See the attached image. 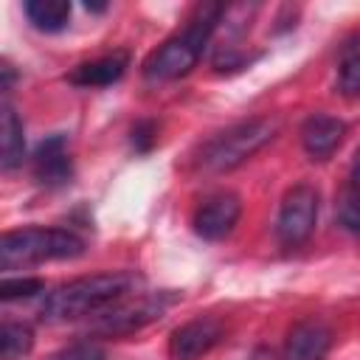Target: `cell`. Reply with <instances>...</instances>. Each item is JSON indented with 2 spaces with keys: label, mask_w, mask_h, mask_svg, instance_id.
I'll use <instances>...</instances> for the list:
<instances>
[{
  "label": "cell",
  "mask_w": 360,
  "mask_h": 360,
  "mask_svg": "<svg viewBox=\"0 0 360 360\" xmlns=\"http://www.w3.org/2000/svg\"><path fill=\"white\" fill-rule=\"evenodd\" d=\"M138 287H141V276L132 270L82 276L48 292L39 307V318L48 323H62V321H73L84 315H98L107 307L135 295Z\"/></svg>",
  "instance_id": "cell-1"
},
{
  "label": "cell",
  "mask_w": 360,
  "mask_h": 360,
  "mask_svg": "<svg viewBox=\"0 0 360 360\" xmlns=\"http://www.w3.org/2000/svg\"><path fill=\"white\" fill-rule=\"evenodd\" d=\"M225 17V6L219 3H200L186 25L172 34L158 51H152L143 62V76L149 82H172L186 76L208 48L217 25Z\"/></svg>",
  "instance_id": "cell-2"
},
{
  "label": "cell",
  "mask_w": 360,
  "mask_h": 360,
  "mask_svg": "<svg viewBox=\"0 0 360 360\" xmlns=\"http://www.w3.org/2000/svg\"><path fill=\"white\" fill-rule=\"evenodd\" d=\"M276 132H278V118H270V115L245 118L239 124L225 127L214 138H208L197 155V163L205 172H217V174L231 172L242 166L248 158H253L264 143H270Z\"/></svg>",
  "instance_id": "cell-3"
},
{
  "label": "cell",
  "mask_w": 360,
  "mask_h": 360,
  "mask_svg": "<svg viewBox=\"0 0 360 360\" xmlns=\"http://www.w3.org/2000/svg\"><path fill=\"white\" fill-rule=\"evenodd\" d=\"M84 253V239L70 228H20L0 239V267H22L56 259H76Z\"/></svg>",
  "instance_id": "cell-4"
},
{
  "label": "cell",
  "mask_w": 360,
  "mask_h": 360,
  "mask_svg": "<svg viewBox=\"0 0 360 360\" xmlns=\"http://www.w3.org/2000/svg\"><path fill=\"white\" fill-rule=\"evenodd\" d=\"M177 301L174 292H155V295H138V298H124L112 307H107L104 312H98L93 329L98 335L107 338H121V335H132L143 326H149L152 321H160L166 315V309Z\"/></svg>",
  "instance_id": "cell-5"
},
{
  "label": "cell",
  "mask_w": 360,
  "mask_h": 360,
  "mask_svg": "<svg viewBox=\"0 0 360 360\" xmlns=\"http://www.w3.org/2000/svg\"><path fill=\"white\" fill-rule=\"evenodd\" d=\"M318 208H321V194L312 183H295L287 188L278 205L276 217V236L284 248H298L304 245L318 222Z\"/></svg>",
  "instance_id": "cell-6"
},
{
  "label": "cell",
  "mask_w": 360,
  "mask_h": 360,
  "mask_svg": "<svg viewBox=\"0 0 360 360\" xmlns=\"http://www.w3.org/2000/svg\"><path fill=\"white\" fill-rule=\"evenodd\" d=\"M239 217H242V200L233 191H214L197 205L191 225L200 239L219 242L233 233Z\"/></svg>",
  "instance_id": "cell-7"
},
{
  "label": "cell",
  "mask_w": 360,
  "mask_h": 360,
  "mask_svg": "<svg viewBox=\"0 0 360 360\" xmlns=\"http://www.w3.org/2000/svg\"><path fill=\"white\" fill-rule=\"evenodd\" d=\"M225 338V323L211 315H197L180 323L169 338V360H200Z\"/></svg>",
  "instance_id": "cell-8"
},
{
  "label": "cell",
  "mask_w": 360,
  "mask_h": 360,
  "mask_svg": "<svg viewBox=\"0 0 360 360\" xmlns=\"http://www.w3.org/2000/svg\"><path fill=\"white\" fill-rule=\"evenodd\" d=\"M332 349V329L318 318H304L290 326L281 360H326Z\"/></svg>",
  "instance_id": "cell-9"
},
{
  "label": "cell",
  "mask_w": 360,
  "mask_h": 360,
  "mask_svg": "<svg viewBox=\"0 0 360 360\" xmlns=\"http://www.w3.org/2000/svg\"><path fill=\"white\" fill-rule=\"evenodd\" d=\"M346 138V124L326 112H312L301 124V146L312 160L332 158Z\"/></svg>",
  "instance_id": "cell-10"
},
{
  "label": "cell",
  "mask_w": 360,
  "mask_h": 360,
  "mask_svg": "<svg viewBox=\"0 0 360 360\" xmlns=\"http://www.w3.org/2000/svg\"><path fill=\"white\" fill-rule=\"evenodd\" d=\"M34 177L48 186H65L73 177V160L68 152V138L65 135H51L39 143V149L34 152Z\"/></svg>",
  "instance_id": "cell-11"
},
{
  "label": "cell",
  "mask_w": 360,
  "mask_h": 360,
  "mask_svg": "<svg viewBox=\"0 0 360 360\" xmlns=\"http://www.w3.org/2000/svg\"><path fill=\"white\" fill-rule=\"evenodd\" d=\"M129 68V53L127 51H112L104 53L98 59L82 62L68 73V82L76 87H107L112 82H118Z\"/></svg>",
  "instance_id": "cell-12"
},
{
  "label": "cell",
  "mask_w": 360,
  "mask_h": 360,
  "mask_svg": "<svg viewBox=\"0 0 360 360\" xmlns=\"http://www.w3.org/2000/svg\"><path fill=\"white\" fill-rule=\"evenodd\" d=\"M25 158V127L11 101L6 98L0 107V166L3 172H14Z\"/></svg>",
  "instance_id": "cell-13"
},
{
  "label": "cell",
  "mask_w": 360,
  "mask_h": 360,
  "mask_svg": "<svg viewBox=\"0 0 360 360\" xmlns=\"http://www.w3.org/2000/svg\"><path fill=\"white\" fill-rule=\"evenodd\" d=\"M22 11H25L28 22L45 34L62 31L70 20V3L68 0H28L22 6Z\"/></svg>",
  "instance_id": "cell-14"
},
{
  "label": "cell",
  "mask_w": 360,
  "mask_h": 360,
  "mask_svg": "<svg viewBox=\"0 0 360 360\" xmlns=\"http://www.w3.org/2000/svg\"><path fill=\"white\" fill-rule=\"evenodd\" d=\"M338 90L343 96H360V31L352 34L338 59Z\"/></svg>",
  "instance_id": "cell-15"
},
{
  "label": "cell",
  "mask_w": 360,
  "mask_h": 360,
  "mask_svg": "<svg viewBox=\"0 0 360 360\" xmlns=\"http://www.w3.org/2000/svg\"><path fill=\"white\" fill-rule=\"evenodd\" d=\"M34 349V329L22 321H3L0 326V360H22Z\"/></svg>",
  "instance_id": "cell-16"
},
{
  "label": "cell",
  "mask_w": 360,
  "mask_h": 360,
  "mask_svg": "<svg viewBox=\"0 0 360 360\" xmlns=\"http://www.w3.org/2000/svg\"><path fill=\"white\" fill-rule=\"evenodd\" d=\"M335 214H338V222L349 231V233H357L360 236V186L357 183H349L338 202H335Z\"/></svg>",
  "instance_id": "cell-17"
},
{
  "label": "cell",
  "mask_w": 360,
  "mask_h": 360,
  "mask_svg": "<svg viewBox=\"0 0 360 360\" xmlns=\"http://www.w3.org/2000/svg\"><path fill=\"white\" fill-rule=\"evenodd\" d=\"M48 360H107V349L93 338H82L56 349Z\"/></svg>",
  "instance_id": "cell-18"
},
{
  "label": "cell",
  "mask_w": 360,
  "mask_h": 360,
  "mask_svg": "<svg viewBox=\"0 0 360 360\" xmlns=\"http://www.w3.org/2000/svg\"><path fill=\"white\" fill-rule=\"evenodd\" d=\"M45 292V281L42 278H31V276H17V278H3L0 284V298L3 301H17V298H34Z\"/></svg>",
  "instance_id": "cell-19"
},
{
  "label": "cell",
  "mask_w": 360,
  "mask_h": 360,
  "mask_svg": "<svg viewBox=\"0 0 360 360\" xmlns=\"http://www.w3.org/2000/svg\"><path fill=\"white\" fill-rule=\"evenodd\" d=\"M158 141V124L152 118H141L132 127V149L135 152H149Z\"/></svg>",
  "instance_id": "cell-20"
},
{
  "label": "cell",
  "mask_w": 360,
  "mask_h": 360,
  "mask_svg": "<svg viewBox=\"0 0 360 360\" xmlns=\"http://www.w3.org/2000/svg\"><path fill=\"white\" fill-rule=\"evenodd\" d=\"M0 70H3V90L8 93V90H11V82H14V70H11V65H8V62H3V68H0Z\"/></svg>",
  "instance_id": "cell-21"
},
{
  "label": "cell",
  "mask_w": 360,
  "mask_h": 360,
  "mask_svg": "<svg viewBox=\"0 0 360 360\" xmlns=\"http://www.w3.org/2000/svg\"><path fill=\"white\" fill-rule=\"evenodd\" d=\"M352 183L360 186V149H357L354 158H352Z\"/></svg>",
  "instance_id": "cell-22"
},
{
  "label": "cell",
  "mask_w": 360,
  "mask_h": 360,
  "mask_svg": "<svg viewBox=\"0 0 360 360\" xmlns=\"http://www.w3.org/2000/svg\"><path fill=\"white\" fill-rule=\"evenodd\" d=\"M84 8H87V11H96V14H101V11H107V3H90V0H87V3H84Z\"/></svg>",
  "instance_id": "cell-23"
}]
</instances>
